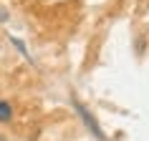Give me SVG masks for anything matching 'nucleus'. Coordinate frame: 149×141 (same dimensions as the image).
Wrapping results in <instances>:
<instances>
[{"mask_svg":"<svg viewBox=\"0 0 149 141\" xmlns=\"http://www.w3.org/2000/svg\"><path fill=\"white\" fill-rule=\"evenodd\" d=\"M5 20H8V10L0 8V23H5Z\"/></svg>","mask_w":149,"mask_h":141,"instance_id":"7ed1b4c3","label":"nucleus"},{"mask_svg":"<svg viewBox=\"0 0 149 141\" xmlns=\"http://www.w3.org/2000/svg\"><path fill=\"white\" fill-rule=\"evenodd\" d=\"M0 141H3V139H0Z\"/></svg>","mask_w":149,"mask_h":141,"instance_id":"20e7f679","label":"nucleus"},{"mask_svg":"<svg viewBox=\"0 0 149 141\" xmlns=\"http://www.w3.org/2000/svg\"><path fill=\"white\" fill-rule=\"evenodd\" d=\"M13 118V109H10L8 101H0V124L3 121H10Z\"/></svg>","mask_w":149,"mask_h":141,"instance_id":"f03ea898","label":"nucleus"},{"mask_svg":"<svg viewBox=\"0 0 149 141\" xmlns=\"http://www.w3.org/2000/svg\"><path fill=\"white\" fill-rule=\"evenodd\" d=\"M73 109L79 111V116H81V121H84V124H86L88 129H91V133H94V136H96V139H99V141H104V131H101V126L96 124V118L91 116V113H88V111L84 109V106H81L79 101H73Z\"/></svg>","mask_w":149,"mask_h":141,"instance_id":"f257e3e1","label":"nucleus"}]
</instances>
